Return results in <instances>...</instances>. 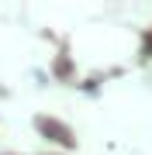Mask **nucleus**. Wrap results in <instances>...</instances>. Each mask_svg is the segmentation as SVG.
Returning a JSON list of instances; mask_svg holds the SVG:
<instances>
[]
</instances>
